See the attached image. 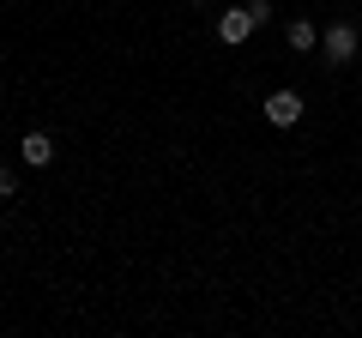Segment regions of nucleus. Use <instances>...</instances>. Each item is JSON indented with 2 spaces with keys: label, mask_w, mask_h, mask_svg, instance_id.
Masks as SVG:
<instances>
[{
  "label": "nucleus",
  "mask_w": 362,
  "mask_h": 338,
  "mask_svg": "<svg viewBox=\"0 0 362 338\" xmlns=\"http://www.w3.org/2000/svg\"><path fill=\"white\" fill-rule=\"evenodd\" d=\"M356 49H362V37H356V25H350V18H338V25L320 30V54H326L332 66H350V61H356Z\"/></svg>",
  "instance_id": "obj_2"
},
{
  "label": "nucleus",
  "mask_w": 362,
  "mask_h": 338,
  "mask_svg": "<svg viewBox=\"0 0 362 338\" xmlns=\"http://www.w3.org/2000/svg\"><path fill=\"white\" fill-rule=\"evenodd\" d=\"M284 42H290L296 54L320 49V30H314V18H290V25H284Z\"/></svg>",
  "instance_id": "obj_5"
},
{
  "label": "nucleus",
  "mask_w": 362,
  "mask_h": 338,
  "mask_svg": "<svg viewBox=\"0 0 362 338\" xmlns=\"http://www.w3.org/2000/svg\"><path fill=\"white\" fill-rule=\"evenodd\" d=\"M18 157H25L30 169H49V163H54V139H49L42 127H30L25 139H18Z\"/></svg>",
  "instance_id": "obj_4"
},
{
  "label": "nucleus",
  "mask_w": 362,
  "mask_h": 338,
  "mask_svg": "<svg viewBox=\"0 0 362 338\" xmlns=\"http://www.w3.org/2000/svg\"><path fill=\"white\" fill-rule=\"evenodd\" d=\"M266 121H272V127H296V121H302V91H290V85H284V91H272L266 97Z\"/></svg>",
  "instance_id": "obj_3"
},
{
  "label": "nucleus",
  "mask_w": 362,
  "mask_h": 338,
  "mask_svg": "<svg viewBox=\"0 0 362 338\" xmlns=\"http://www.w3.org/2000/svg\"><path fill=\"white\" fill-rule=\"evenodd\" d=\"M266 18H272V0H247V6H230V13L218 18V42H230V49H235V42H247L259 25H266Z\"/></svg>",
  "instance_id": "obj_1"
},
{
  "label": "nucleus",
  "mask_w": 362,
  "mask_h": 338,
  "mask_svg": "<svg viewBox=\"0 0 362 338\" xmlns=\"http://www.w3.org/2000/svg\"><path fill=\"white\" fill-rule=\"evenodd\" d=\"M194 6H199V0H194Z\"/></svg>",
  "instance_id": "obj_7"
},
{
  "label": "nucleus",
  "mask_w": 362,
  "mask_h": 338,
  "mask_svg": "<svg viewBox=\"0 0 362 338\" xmlns=\"http://www.w3.org/2000/svg\"><path fill=\"white\" fill-rule=\"evenodd\" d=\"M18 187H13V169H0V199H13Z\"/></svg>",
  "instance_id": "obj_6"
}]
</instances>
